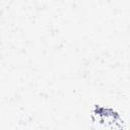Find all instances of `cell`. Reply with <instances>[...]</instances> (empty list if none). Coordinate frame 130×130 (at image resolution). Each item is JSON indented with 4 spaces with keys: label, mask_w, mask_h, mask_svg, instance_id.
<instances>
[{
    "label": "cell",
    "mask_w": 130,
    "mask_h": 130,
    "mask_svg": "<svg viewBox=\"0 0 130 130\" xmlns=\"http://www.w3.org/2000/svg\"><path fill=\"white\" fill-rule=\"evenodd\" d=\"M91 119L93 124L103 130H124V121L120 114L114 109L95 105L92 110Z\"/></svg>",
    "instance_id": "cell-1"
}]
</instances>
